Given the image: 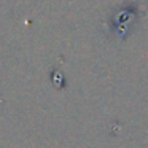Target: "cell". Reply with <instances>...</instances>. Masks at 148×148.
I'll return each instance as SVG.
<instances>
[{
    "mask_svg": "<svg viewBox=\"0 0 148 148\" xmlns=\"http://www.w3.org/2000/svg\"><path fill=\"white\" fill-rule=\"evenodd\" d=\"M112 19H113V24H115L113 27L118 30V34H121V30H123V34H124V30L127 29V27H131V26H127V24H132L134 19H137V16H134V10L121 8L119 11L113 13Z\"/></svg>",
    "mask_w": 148,
    "mask_h": 148,
    "instance_id": "obj_1",
    "label": "cell"
}]
</instances>
